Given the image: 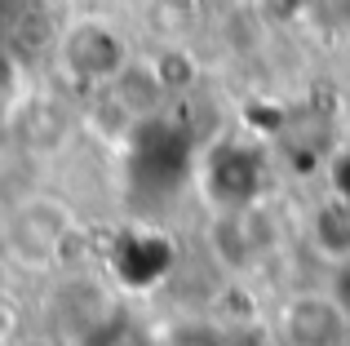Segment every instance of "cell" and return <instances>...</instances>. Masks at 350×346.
<instances>
[{
	"label": "cell",
	"instance_id": "cell-1",
	"mask_svg": "<svg viewBox=\"0 0 350 346\" xmlns=\"http://www.w3.org/2000/svg\"><path fill=\"white\" fill-rule=\"evenodd\" d=\"M67 231H71V209L62 200H49V196L23 200L5 222L9 253L18 262H27V267H44V262L58 258Z\"/></svg>",
	"mask_w": 350,
	"mask_h": 346
},
{
	"label": "cell",
	"instance_id": "cell-2",
	"mask_svg": "<svg viewBox=\"0 0 350 346\" xmlns=\"http://www.w3.org/2000/svg\"><path fill=\"white\" fill-rule=\"evenodd\" d=\"M280 329L288 346H342L350 338V320L333 293H297L284 302Z\"/></svg>",
	"mask_w": 350,
	"mask_h": 346
},
{
	"label": "cell",
	"instance_id": "cell-3",
	"mask_svg": "<svg viewBox=\"0 0 350 346\" xmlns=\"http://www.w3.org/2000/svg\"><path fill=\"white\" fill-rule=\"evenodd\" d=\"M310 240L333 258V267L346 262L350 258V209H342V204L315 209V217H310Z\"/></svg>",
	"mask_w": 350,
	"mask_h": 346
},
{
	"label": "cell",
	"instance_id": "cell-4",
	"mask_svg": "<svg viewBox=\"0 0 350 346\" xmlns=\"http://www.w3.org/2000/svg\"><path fill=\"white\" fill-rule=\"evenodd\" d=\"M333 297H337V306H342V311H346V320H350V258H346V262H337Z\"/></svg>",
	"mask_w": 350,
	"mask_h": 346
}]
</instances>
